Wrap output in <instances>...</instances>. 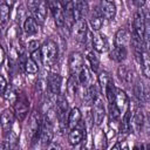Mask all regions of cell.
<instances>
[{
	"label": "cell",
	"mask_w": 150,
	"mask_h": 150,
	"mask_svg": "<svg viewBox=\"0 0 150 150\" xmlns=\"http://www.w3.org/2000/svg\"><path fill=\"white\" fill-rule=\"evenodd\" d=\"M61 84H62V77L59 74H50L48 76V79H47V87H48L49 91L53 95L60 94Z\"/></svg>",
	"instance_id": "cell-16"
},
{
	"label": "cell",
	"mask_w": 150,
	"mask_h": 150,
	"mask_svg": "<svg viewBox=\"0 0 150 150\" xmlns=\"http://www.w3.org/2000/svg\"><path fill=\"white\" fill-rule=\"evenodd\" d=\"M103 15L100 11L98 7H95L91 9L90 14H89V23H90V27L94 32H97L102 28V25H103Z\"/></svg>",
	"instance_id": "cell-12"
},
{
	"label": "cell",
	"mask_w": 150,
	"mask_h": 150,
	"mask_svg": "<svg viewBox=\"0 0 150 150\" xmlns=\"http://www.w3.org/2000/svg\"><path fill=\"white\" fill-rule=\"evenodd\" d=\"M79 80L75 74H71L67 81V94L70 98H74L79 90Z\"/></svg>",
	"instance_id": "cell-23"
},
{
	"label": "cell",
	"mask_w": 150,
	"mask_h": 150,
	"mask_svg": "<svg viewBox=\"0 0 150 150\" xmlns=\"http://www.w3.org/2000/svg\"><path fill=\"white\" fill-rule=\"evenodd\" d=\"M22 28H23L25 33L28 34V35H34V34H36L39 32L38 22L33 16H27L26 18V20L22 23Z\"/></svg>",
	"instance_id": "cell-22"
},
{
	"label": "cell",
	"mask_w": 150,
	"mask_h": 150,
	"mask_svg": "<svg viewBox=\"0 0 150 150\" xmlns=\"http://www.w3.org/2000/svg\"><path fill=\"white\" fill-rule=\"evenodd\" d=\"M23 70L27 74H36L39 71V64L32 59V57H27L25 60V64H23Z\"/></svg>",
	"instance_id": "cell-28"
},
{
	"label": "cell",
	"mask_w": 150,
	"mask_h": 150,
	"mask_svg": "<svg viewBox=\"0 0 150 150\" xmlns=\"http://www.w3.org/2000/svg\"><path fill=\"white\" fill-rule=\"evenodd\" d=\"M108 103H109V104H108V110H109V116H110V118H111L112 121L118 120L120 116H121V110H120V108L115 104V102H108Z\"/></svg>",
	"instance_id": "cell-34"
},
{
	"label": "cell",
	"mask_w": 150,
	"mask_h": 150,
	"mask_svg": "<svg viewBox=\"0 0 150 150\" xmlns=\"http://www.w3.org/2000/svg\"><path fill=\"white\" fill-rule=\"evenodd\" d=\"M141 68H142V71H143V75L145 77H149L150 76V61H149V55H148V50L144 49L142 52V56H141Z\"/></svg>",
	"instance_id": "cell-27"
},
{
	"label": "cell",
	"mask_w": 150,
	"mask_h": 150,
	"mask_svg": "<svg viewBox=\"0 0 150 150\" xmlns=\"http://www.w3.org/2000/svg\"><path fill=\"white\" fill-rule=\"evenodd\" d=\"M38 139L41 142L43 146H48V144L53 139V125L47 123L46 121H42L40 131L38 134Z\"/></svg>",
	"instance_id": "cell-6"
},
{
	"label": "cell",
	"mask_w": 150,
	"mask_h": 150,
	"mask_svg": "<svg viewBox=\"0 0 150 150\" xmlns=\"http://www.w3.org/2000/svg\"><path fill=\"white\" fill-rule=\"evenodd\" d=\"M111 77L109 75V73H107L105 70H102L100 74H98V83H100V87H101V90L104 93V90L107 89V87L109 86V83L111 82Z\"/></svg>",
	"instance_id": "cell-30"
},
{
	"label": "cell",
	"mask_w": 150,
	"mask_h": 150,
	"mask_svg": "<svg viewBox=\"0 0 150 150\" xmlns=\"http://www.w3.org/2000/svg\"><path fill=\"white\" fill-rule=\"evenodd\" d=\"M98 8H100L104 19H107L109 21H112L115 19V16H116V5L114 4V1L102 0Z\"/></svg>",
	"instance_id": "cell-10"
},
{
	"label": "cell",
	"mask_w": 150,
	"mask_h": 150,
	"mask_svg": "<svg viewBox=\"0 0 150 150\" xmlns=\"http://www.w3.org/2000/svg\"><path fill=\"white\" fill-rule=\"evenodd\" d=\"M36 88L39 89V91L43 93V91H45V89L47 88V79L40 77V79L36 81Z\"/></svg>",
	"instance_id": "cell-37"
},
{
	"label": "cell",
	"mask_w": 150,
	"mask_h": 150,
	"mask_svg": "<svg viewBox=\"0 0 150 150\" xmlns=\"http://www.w3.org/2000/svg\"><path fill=\"white\" fill-rule=\"evenodd\" d=\"M42 124V120L39 115V112L36 110H34L29 117V122H28V129H29V137L32 139L38 138V134L40 131Z\"/></svg>",
	"instance_id": "cell-7"
},
{
	"label": "cell",
	"mask_w": 150,
	"mask_h": 150,
	"mask_svg": "<svg viewBox=\"0 0 150 150\" xmlns=\"http://www.w3.org/2000/svg\"><path fill=\"white\" fill-rule=\"evenodd\" d=\"M9 14H11V6H8L6 2L1 4L0 5V22L1 23L7 22Z\"/></svg>",
	"instance_id": "cell-35"
},
{
	"label": "cell",
	"mask_w": 150,
	"mask_h": 150,
	"mask_svg": "<svg viewBox=\"0 0 150 150\" xmlns=\"http://www.w3.org/2000/svg\"><path fill=\"white\" fill-rule=\"evenodd\" d=\"M0 128H1V125H0Z\"/></svg>",
	"instance_id": "cell-46"
},
{
	"label": "cell",
	"mask_w": 150,
	"mask_h": 150,
	"mask_svg": "<svg viewBox=\"0 0 150 150\" xmlns=\"http://www.w3.org/2000/svg\"><path fill=\"white\" fill-rule=\"evenodd\" d=\"M70 30L73 32V36H74L76 42H79V43H84L86 42L87 34H88V28H87V22L83 18L76 19Z\"/></svg>",
	"instance_id": "cell-3"
},
{
	"label": "cell",
	"mask_w": 150,
	"mask_h": 150,
	"mask_svg": "<svg viewBox=\"0 0 150 150\" xmlns=\"http://www.w3.org/2000/svg\"><path fill=\"white\" fill-rule=\"evenodd\" d=\"M134 94L136 96V98L141 102V101H148V89L145 87H143V84L141 82H136V84L134 86Z\"/></svg>",
	"instance_id": "cell-26"
},
{
	"label": "cell",
	"mask_w": 150,
	"mask_h": 150,
	"mask_svg": "<svg viewBox=\"0 0 150 150\" xmlns=\"http://www.w3.org/2000/svg\"><path fill=\"white\" fill-rule=\"evenodd\" d=\"M81 118H82V114L80 111L79 108H73L69 112H68V117H67V127L69 129H73L75 127H77L81 122Z\"/></svg>",
	"instance_id": "cell-17"
},
{
	"label": "cell",
	"mask_w": 150,
	"mask_h": 150,
	"mask_svg": "<svg viewBox=\"0 0 150 150\" xmlns=\"http://www.w3.org/2000/svg\"><path fill=\"white\" fill-rule=\"evenodd\" d=\"M7 86H8V83H7L6 79H5L2 75H0V95L4 94V91H5L6 88H7Z\"/></svg>",
	"instance_id": "cell-40"
},
{
	"label": "cell",
	"mask_w": 150,
	"mask_h": 150,
	"mask_svg": "<svg viewBox=\"0 0 150 150\" xmlns=\"http://www.w3.org/2000/svg\"><path fill=\"white\" fill-rule=\"evenodd\" d=\"M114 102L115 104L120 108V110H122L127 103H128V96L125 94L124 90L120 89V88H115V94H114Z\"/></svg>",
	"instance_id": "cell-24"
},
{
	"label": "cell",
	"mask_w": 150,
	"mask_h": 150,
	"mask_svg": "<svg viewBox=\"0 0 150 150\" xmlns=\"http://www.w3.org/2000/svg\"><path fill=\"white\" fill-rule=\"evenodd\" d=\"M120 130L124 135L129 134L130 130H131V112H130V108H128L127 111L123 115V118H122L121 124H120Z\"/></svg>",
	"instance_id": "cell-25"
},
{
	"label": "cell",
	"mask_w": 150,
	"mask_h": 150,
	"mask_svg": "<svg viewBox=\"0 0 150 150\" xmlns=\"http://www.w3.org/2000/svg\"><path fill=\"white\" fill-rule=\"evenodd\" d=\"M131 41V33L125 29V28H121L116 32L115 34V39H114V43L115 46H122V47H127L128 45H130Z\"/></svg>",
	"instance_id": "cell-15"
},
{
	"label": "cell",
	"mask_w": 150,
	"mask_h": 150,
	"mask_svg": "<svg viewBox=\"0 0 150 150\" xmlns=\"http://www.w3.org/2000/svg\"><path fill=\"white\" fill-rule=\"evenodd\" d=\"M40 48V43H39V41L38 40H30L29 42H28V45H27V49L32 53V52H34V50H36V49H39Z\"/></svg>",
	"instance_id": "cell-38"
},
{
	"label": "cell",
	"mask_w": 150,
	"mask_h": 150,
	"mask_svg": "<svg viewBox=\"0 0 150 150\" xmlns=\"http://www.w3.org/2000/svg\"><path fill=\"white\" fill-rule=\"evenodd\" d=\"M47 11H48V4L46 0H39L36 7L32 12L33 18L36 20L38 23H43L45 19L47 16Z\"/></svg>",
	"instance_id": "cell-13"
},
{
	"label": "cell",
	"mask_w": 150,
	"mask_h": 150,
	"mask_svg": "<svg viewBox=\"0 0 150 150\" xmlns=\"http://www.w3.org/2000/svg\"><path fill=\"white\" fill-rule=\"evenodd\" d=\"M14 120H15V115L14 111H12L11 109H5L1 115H0V125L1 129L5 131H9L14 124Z\"/></svg>",
	"instance_id": "cell-14"
},
{
	"label": "cell",
	"mask_w": 150,
	"mask_h": 150,
	"mask_svg": "<svg viewBox=\"0 0 150 150\" xmlns=\"http://www.w3.org/2000/svg\"><path fill=\"white\" fill-rule=\"evenodd\" d=\"M83 137H84V132H83V129L75 127L73 129H70L69 134H68V141L71 145H77L80 144L82 141H83Z\"/></svg>",
	"instance_id": "cell-21"
},
{
	"label": "cell",
	"mask_w": 150,
	"mask_h": 150,
	"mask_svg": "<svg viewBox=\"0 0 150 150\" xmlns=\"http://www.w3.org/2000/svg\"><path fill=\"white\" fill-rule=\"evenodd\" d=\"M79 75H77V80H79V83H81V84H88L89 83V81H90V75H89V69H88V67L84 64L81 69H80V71L77 73Z\"/></svg>",
	"instance_id": "cell-31"
},
{
	"label": "cell",
	"mask_w": 150,
	"mask_h": 150,
	"mask_svg": "<svg viewBox=\"0 0 150 150\" xmlns=\"http://www.w3.org/2000/svg\"><path fill=\"white\" fill-rule=\"evenodd\" d=\"M67 111H68V102H67V98L63 95L57 94V100H56V117L59 118V121H60L61 124L64 123Z\"/></svg>",
	"instance_id": "cell-11"
},
{
	"label": "cell",
	"mask_w": 150,
	"mask_h": 150,
	"mask_svg": "<svg viewBox=\"0 0 150 150\" xmlns=\"http://www.w3.org/2000/svg\"><path fill=\"white\" fill-rule=\"evenodd\" d=\"M132 2H134V5H135L136 7L141 8V7H143V6L145 5L146 0H132Z\"/></svg>",
	"instance_id": "cell-42"
},
{
	"label": "cell",
	"mask_w": 150,
	"mask_h": 150,
	"mask_svg": "<svg viewBox=\"0 0 150 150\" xmlns=\"http://www.w3.org/2000/svg\"><path fill=\"white\" fill-rule=\"evenodd\" d=\"M105 118V108L103 104V100L97 95V97L93 101V121L96 125H101Z\"/></svg>",
	"instance_id": "cell-5"
},
{
	"label": "cell",
	"mask_w": 150,
	"mask_h": 150,
	"mask_svg": "<svg viewBox=\"0 0 150 150\" xmlns=\"http://www.w3.org/2000/svg\"><path fill=\"white\" fill-rule=\"evenodd\" d=\"M146 21H148V16L144 15L142 12H136L135 15H134V22H132V26H134V34L141 39L143 41V38H144V33H145V26H146Z\"/></svg>",
	"instance_id": "cell-4"
},
{
	"label": "cell",
	"mask_w": 150,
	"mask_h": 150,
	"mask_svg": "<svg viewBox=\"0 0 150 150\" xmlns=\"http://www.w3.org/2000/svg\"><path fill=\"white\" fill-rule=\"evenodd\" d=\"M26 18H27V12H26L25 7L22 5H20L18 7V11H16V20H18L19 23H21V22L23 23V21L26 20Z\"/></svg>",
	"instance_id": "cell-36"
},
{
	"label": "cell",
	"mask_w": 150,
	"mask_h": 150,
	"mask_svg": "<svg viewBox=\"0 0 150 150\" xmlns=\"http://www.w3.org/2000/svg\"><path fill=\"white\" fill-rule=\"evenodd\" d=\"M38 2H39V0H28V7H29V11L30 12L34 11V8L36 7Z\"/></svg>",
	"instance_id": "cell-41"
},
{
	"label": "cell",
	"mask_w": 150,
	"mask_h": 150,
	"mask_svg": "<svg viewBox=\"0 0 150 150\" xmlns=\"http://www.w3.org/2000/svg\"><path fill=\"white\" fill-rule=\"evenodd\" d=\"M40 52H41L42 64L46 67H52L57 59V54H59L57 45L53 40L49 39V40L45 41L43 45L40 47Z\"/></svg>",
	"instance_id": "cell-1"
},
{
	"label": "cell",
	"mask_w": 150,
	"mask_h": 150,
	"mask_svg": "<svg viewBox=\"0 0 150 150\" xmlns=\"http://www.w3.org/2000/svg\"><path fill=\"white\" fill-rule=\"evenodd\" d=\"M57 1H59V4H60L62 7H64V6H66L70 0H57Z\"/></svg>",
	"instance_id": "cell-44"
},
{
	"label": "cell",
	"mask_w": 150,
	"mask_h": 150,
	"mask_svg": "<svg viewBox=\"0 0 150 150\" xmlns=\"http://www.w3.org/2000/svg\"><path fill=\"white\" fill-rule=\"evenodd\" d=\"M91 43H93L94 50L97 52V53H104L109 49V42H108L105 35L98 33V30L93 35Z\"/></svg>",
	"instance_id": "cell-8"
},
{
	"label": "cell",
	"mask_w": 150,
	"mask_h": 150,
	"mask_svg": "<svg viewBox=\"0 0 150 150\" xmlns=\"http://www.w3.org/2000/svg\"><path fill=\"white\" fill-rule=\"evenodd\" d=\"M63 13H64V26L70 30L75 22V14H74V8H73L71 1H69L63 7Z\"/></svg>",
	"instance_id": "cell-19"
},
{
	"label": "cell",
	"mask_w": 150,
	"mask_h": 150,
	"mask_svg": "<svg viewBox=\"0 0 150 150\" xmlns=\"http://www.w3.org/2000/svg\"><path fill=\"white\" fill-rule=\"evenodd\" d=\"M87 62H88V66L90 68V70L93 73H97L98 70V66H100V62H98V59L97 56L94 54V52H89L87 54Z\"/></svg>",
	"instance_id": "cell-29"
},
{
	"label": "cell",
	"mask_w": 150,
	"mask_h": 150,
	"mask_svg": "<svg viewBox=\"0 0 150 150\" xmlns=\"http://www.w3.org/2000/svg\"><path fill=\"white\" fill-rule=\"evenodd\" d=\"M5 57H6V54H5V50H4V48H2V46L0 45V66L4 63V61H5Z\"/></svg>",
	"instance_id": "cell-43"
},
{
	"label": "cell",
	"mask_w": 150,
	"mask_h": 150,
	"mask_svg": "<svg viewBox=\"0 0 150 150\" xmlns=\"http://www.w3.org/2000/svg\"><path fill=\"white\" fill-rule=\"evenodd\" d=\"M132 122H134V124L136 125V128L138 130L142 129V125L144 123V114H143L141 108H136V110L132 115Z\"/></svg>",
	"instance_id": "cell-32"
},
{
	"label": "cell",
	"mask_w": 150,
	"mask_h": 150,
	"mask_svg": "<svg viewBox=\"0 0 150 150\" xmlns=\"http://www.w3.org/2000/svg\"><path fill=\"white\" fill-rule=\"evenodd\" d=\"M117 75H118V79L121 80V82H123L125 86L131 84V82H132V71L129 67H127L124 64H121L117 68Z\"/></svg>",
	"instance_id": "cell-18"
},
{
	"label": "cell",
	"mask_w": 150,
	"mask_h": 150,
	"mask_svg": "<svg viewBox=\"0 0 150 150\" xmlns=\"http://www.w3.org/2000/svg\"><path fill=\"white\" fill-rule=\"evenodd\" d=\"M5 2H6V4L8 5V6H11V7H12V6H13V4L15 2V0H6Z\"/></svg>",
	"instance_id": "cell-45"
},
{
	"label": "cell",
	"mask_w": 150,
	"mask_h": 150,
	"mask_svg": "<svg viewBox=\"0 0 150 150\" xmlns=\"http://www.w3.org/2000/svg\"><path fill=\"white\" fill-rule=\"evenodd\" d=\"M127 55H128L127 47H122V46H115L109 54L110 59L114 60L115 62H118V63L123 62L127 59Z\"/></svg>",
	"instance_id": "cell-20"
},
{
	"label": "cell",
	"mask_w": 150,
	"mask_h": 150,
	"mask_svg": "<svg viewBox=\"0 0 150 150\" xmlns=\"http://www.w3.org/2000/svg\"><path fill=\"white\" fill-rule=\"evenodd\" d=\"M68 66H69V70L71 74H77L80 71V69L84 66V59H83L82 54L79 52H73L69 55Z\"/></svg>",
	"instance_id": "cell-9"
},
{
	"label": "cell",
	"mask_w": 150,
	"mask_h": 150,
	"mask_svg": "<svg viewBox=\"0 0 150 150\" xmlns=\"http://www.w3.org/2000/svg\"><path fill=\"white\" fill-rule=\"evenodd\" d=\"M30 54H32V56H30V57H32V59H33V60L39 64V63L41 62V52H40V48H39V49H36V50H34V52H32Z\"/></svg>",
	"instance_id": "cell-39"
},
{
	"label": "cell",
	"mask_w": 150,
	"mask_h": 150,
	"mask_svg": "<svg viewBox=\"0 0 150 150\" xmlns=\"http://www.w3.org/2000/svg\"><path fill=\"white\" fill-rule=\"evenodd\" d=\"M2 97H4L6 101H8L9 103H13V104H14V102L16 101L18 94H16V91L14 90V88H13L12 86H7L6 90H5L4 94H2Z\"/></svg>",
	"instance_id": "cell-33"
},
{
	"label": "cell",
	"mask_w": 150,
	"mask_h": 150,
	"mask_svg": "<svg viewBox=\"0 0 150 150\" xmlns=\"http://www.w3.org/2000/svg\"><path fill=\"white\" fill-rule=\"evenodd\" d=\"M29 111V101L23 94H19L16 97V101L14 102V115L15 117L22 122Z\"/></svg>",
	"instance_id": "cell-2"
}]
</instances>
